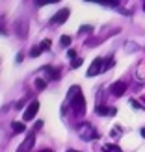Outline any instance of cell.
I'll return each instance as SVG.
<instances>
[{"label":"cell","mask_w":145,"mask_h":152,"mask_svg":"<svg viewBox=\"0 0 145 152\" xmlns=\"http://www.w3.org/2000/svg\"><path fill=\"white\" fill-rule=\"evenodd\" d=\"M78 135H80L84 141H91V139L97 137V132H95V128L91 126L89 123H82L78 126Z\"/></svg>","instance_id":"2"},{"label":"cell","mask_w":145,"mask_h":152,"mask_svg":"<svg viewBox=\"0 0 145 152\" xmlns=\"http://www.w3.org/2000/svg\"><path fill=\"white\" fill-rule=\"evenodd\" d=\"M125 91H127V83H125V82H116V83L110 87V93H112L113 96H123Z\"/></svg>","instance_id":"7"},{"label":"cell","mask_w":145,"mask_h":152,"mask_svg":"<svg viewBox=\"0 0 145 152\" xmlns=\"http://www.w3.org/2000/svg\"><path fill=\"white\" fill-rule=\"evenodd\" d=\"M39 47H41V50H49L52 47V43H50V39H45V41H41Z\"/></svg>","instance_id":"14"},{"label":"cell","mask_w":145,"mask_h":152,"mask_svg":"<svg viewBox=\"0 0 145 152\" xmlns=\"http://www.w3.org/2000/svg\"><path fill=\"white\" fill-rule=\"evenodd\" d=\"M39 152H52L50 148H45V150H39Z\"/></svg>","instance_id":"21"},{"label":"cell","mask_w":145,"mask_h":152,"mask_svg":"<svg viewBox=\"0 0 145 152\" xmlns=\"http://www.w3.org/2000/svg\"><path fill=\"white\" fill-rule=\"evenodd\" d=\"M82 65V59L78 58V59H73V63H71V67H73V69H78V67Z\"/></svg>","instance_id":"17"},{"label":"cell","mask_w":145,"mask_h":152,"mask_svg":"<svg viewBox=\"0 0 145 152\" xmlns=\"http://www.w3.org/2000/svg\"><path fill=\"white\" fill-rule=\"evenodd\" d=\"M104 71V59H101V58H97L93 63H91V67L88 69V76H95V74H99V72H102Z\"/></svg>","instance_id":"4"},{"label":"cell","mask_w":145,"mask_h":152,"mask_svg":"<svg viewBox=\"0 0 145 152\" xmlns=\"http://www.w3.org/2000/svg\"><path fill=\"white\" fill-rule=\"evenodd\" d=\"M143 11H145V4H143Z\"/></svg>","instance_id":"24"},{"label":"cell","mask_w":145,"mask_h":152,"mask_svg":"<svg viewBox=\"0 0 145 152\" xmlns=\"http://www.w3.org/2000/svg\"><path fill=\"white\" fill-rule=\"evenodd\" d=\"M67 152H76V150H67Z\"/></svg>","instance_id":"23"},{"label":"cell","mask_w":145,"mask_h":152,"mask_svg":"<svg viewBox=\"0 0 145 152\" xmlns=\"http://www.w3.org/2000/svg\"><path fill=\"white\" fill-rule=\"evenodd\" d=\"M104 152H121V148L117 145H106L104 147Z\"/></svg>","instance_id":"11"},{"label":"cell","mask_w":145,"mask_h":152,"mask_svg":"<svg viewBox=\"0 0 145 152\" xmlns=\"http://www.w3.org/2000/svg\"><path fill=\"white\" fill-rule=\"evenodd\" d=\"M41 52H43V50H41V47H34L32 50H30V56H32V58H37V56L41 54Z\"/></svg>","instance_id":"13"},{"label":"cell","mask_w":145,"mask_h":152,"mask_svg":"<svg viewBox=\"0 0 145 152\" xmlns=\"http://www.w3.org/2000/svg\"><path fill=\"white\" fill-rule=\"evenodd\" d=\"M130 104L134 106V108H138V110L141 108V106H140V102H138V100H134V98H132V100H130Z\"/></svg>","instance_id":"18"},{"label":"cell","mask_w":145,"mask_h":152,"mask_svg":"<svg viewBox=\"0 0 145 152\" xmlns=\"http://www.w3.org/2000/svg\"><path fill=\"white\" fill-rule=\"evenodd\" d=\"M67 56H69V58H74V56H76V52L71 48V50H67Z\"/></svg>","instance_id":"20"},{"label":"cell","mask_w":145,"mask_h":152,"mask_svg":"<svg viewBox=\"0 0 145 152\" xmlns=\"http://www.w3.org/2000/svg\"><path fill=\"white\" fill-rule=\"evenodd\" d=\"M37 6H45V4H56V0H37Z\"/></svg>","instance_id":"16"},{"label":"cell","mask_w":145,"mask_h":152,"mask_svg":"<svg viewBox=\"0 0 145 152\" xmlns=\"http://www.w3.org/2000/svg\"><path fill=\"white\" fill-rule=\"evenodd\" d=\"M69 100H71V106H73L74 113H76L78 117H82L84 113H86V98H84V95L78 91V93H76L73 98H69Z\"/></svg>","instance_id":"1"},{"label":"cell","mask_w":145,"mask_h":152,"mask_svg":"<svg viewBox=\"0 0 145 152\" xmlns=\"http://www.w3.org/2000/svg\"><path fill=\"white\" fill-rule=\"evenodd\" d=\"M34 143H35V135H34V132H32L24 141H22V145L19 147L17 152H30V150H32V147H34Z\"/></svg>","instance_id":"5"},{"label":"cell","mask_w":145,"mask_h":152,"mask_svg":"<svg viewBox=\"0 0 145 152\" xmlns=\"http://www.w3.org/2000/svg\"><path fill=\"white\" fill-rule=\"evenodd\" d=\"M37 111H39V102H37V100L30 102L28 108H26V111H24V115H22V119H24V121H32L37 115Z\"/></svg>","instance_id":"3"},{"label":"cell","mask_w":145,"mask_h":152,"mask_svg":"<svg viewBox=\"0 0 145 152\" xmlns=\"http://www.w3.org/2000/svg\"><path fill=\"white\" fill-rule=\"evenodd\" d=\"M95 111L97 115H116V108H108V106H99Z\"/></svg>","instance_id":"8"},{"label":"cell","mask_w":145,"mask_h":152,"mask_svg":"<svg viewBox=\"0 0 145 152\" xmlns=\"http://www.w3.org/2000/svg\"><path fill=\"white\" fill-rule=\"evenodd\" d=\"M60 45H62V47H69V45H71V37L69 35H63L62 39H60Z\"/></svg>","instance_id":"12"},{"label":"cell","mask_w":145,"mask_h":152,"mask_svg":"<svg viewBox=\"0 0 145 152\" xmlns=\"http://www.w3.org/2000/svg\"><path fill=\"white\" fill-rule=\"evenodd\" d=\"M24 130H26V126L22 124V123H13V132L21 134V132H24Z\"/></svg>","instance_id":"10"},{"label":"cell","mask_w":145,"mask_h":152,"mask_svg":"<svg viewBox=\"0 0 145 152\" xmlns=\"http://www.w3.org/2000/svg\"><path fill=\"white\" fill-rule=\"evenodd\" d=\"M69 10H67V7H63V10H60L54 17H52V24H62V22H65L67 20V17H69Z\"/></svg>","instance_id":"6"},{"label":"cell","mask_w":145,"mask_h":152,"mask_svg":"<svg viewBox=\"0 0 145 152\" xmlns=\"http://www.w3.org/2000/svg\"><path fill=\"white\" fill-rule=\"evenodd\" d=\"M141 135H143V137H145V128H141Z\"/></svg>","instance_id":"22"},{"label":"cell","mask_w":145,"mask_h":152,"mask_svg":"<svg viewBox=\"0 0 145 152\" xmlns=\"http://www.w3.org/2000/svg\"><path fill=\"white\" fill-rule=\"evenodd\" d=\"M91 30H93L91 26H82V28H80V32H91Z\"/></svg>","instance_id":"19"},{"label":"cell","mask_w":145,"mask_h":152,"mask_svg":"<svg viewBox=\"0 0 145 152\" xmlns=\"http://www.w3.org/2000/svg\"><path fill=\"white\" fill-rule=\"evenodd\" d=\"M45 71L49 72L50 80H58V78H60V71H58V69H50V67H45Z\"/></svg>","instance_id":"9"},{"label":"cell","mask_w":145,"mask_h":152,"mask_svg":"<svg viewBox=\"0 0 145 152\" xmlns=\"http://www.w3.org/2000/svg\"><path fill=\"white\" fill-rule=\"evenodd\" d=\"M45 86H47V83H45V80H41V78L35 80V87H37V89H45Z\"/></svg>","instance_id":"15"}]
</instances>
